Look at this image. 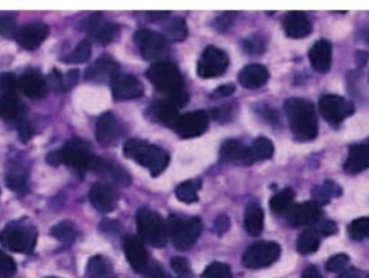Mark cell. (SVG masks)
Listing matches in <instances>:
<instances>
[{"label": "cell", "instance_id": "obj_1", "mask_svg": "<svg viewBox=\"0 0 369 278\" xmlns=\"http://www.w3.org/2000/svg\"><path fill=\"white\" fill-rule=\"evenodd\" d=\"M147 78L162 93L166 101L176 107L188 101V92L184 78L177 66L171 62L154 63L147 71Z\"/></svg>", "mask_w": 369, "mask_h": 278}, {"label": "cell", "instance_id": "obj_2", "mask_svg": "<svg viewBox=\"0 0 369 278\" xmlns=\"http://www.w3.org/2000/svg\"><path fill=\"white\" fill-rule=\"evenodd\" d=\"M123 154L129 159L137 162L149 170L153 176H158L166 169L170 162L169 154L154 144L141 140H130L123 146Z\"/></svg>", "mask_w": 369, "mask_h": 278}, {"label": "cell", "instance_id": "obj_3", "mask_svg": "<svg viewBox=\"0 0 369 278\" xmlns=\"http://www.w3.org/2000/svg\"><path fill=\"white\" fill-rule=\"evenodd\" d=\"M284 109L296 138L309 140L315 137L318 125L315 111L311 103L301 99H289L284 105Z\"/></svg>", "mask_w": 369, "mask_h": 278}, {"label": "cell", "instance_id": "obj_4", "mask_svg": "<svg viewBox=\"0 0 369 278\" xmlns=\"http://www.w3.org/2000/svg\"><path fill=\"white\" fill-rule=\"evenodd\" d=\"M37 231L25 220L12 221L0 232V243L8 250L32 253L37 243Z\"/></svg>", "mask_w": 369, "mask_h": 278}, {"label": "cell", "instance_id": "obj_5", "mask_svg": "<svg viewBox=\"0 0 369 278\" xmlns=\"http://www.w3.org/2000/svg\"><path fill=\"white\" fill-rule=\"evenodd\" d=\"M58 155L61 164H64L80 174L87 170L94 171L99 159L91 151L90 145L86 141L79 139L72 140L65 144L62 149L58 150Z\"/></svg>", "mask_w": 369, "mask_h": 278}, {"label": "cell", "instance_id": "obj_6", "mask_svg": "<svg viewBox=\"0 0 369 278\" xmlns=\"http://www.w3.org/2000/svg\"><path fill=\"white\" fill-rule=\"evenodd\" d=\"M137 231L143 241L154 247H163L168 243V224L156 211L139 209L137 216Z\"/></svg>", "mask_w": 369, "mask_h": 278}, {"label": "cell", "instance_id": "obj_7", "mask_svg": "<svg viewBox=\"0 0 369 278\" xmlns=\"http://www.w3.org/2000/svg\"><path fill=\"white\" fill-rule=\"evenodd\" d=\"M202 222L199 218L182 219L171 217L168 222V232L177 250L192 248L200 236Z\"/></svg>", "mask_w": 369, "mask_h": 278}, {"label": "cell", "instance_id": "obj_8", "mask_svg": "<svg viewBox=\"0 0 369 278\" xmlns=\"http://www.w3.org/2000/svg\"><path fill=\"white\" fill-rule=\"evenodd\" d=\"M281 247L275 241H258L245 250L242 265L246 269L258 270L270 267L279 259Z\"/></svg>", "mask_w": 369, "mask_h": 278}, {"label": "cell", "instance_id": "obj_9", "mask_svg": "<svg viewBox=\"0 0 369 278\" xmlns=\"http://www.w3.org/2000/svg\"><path fill=\"white\" fill-rule=\"evenodd\" d=\"M228 66V54L223 49L208 46L199 60L196 73L201 78H214V77L222 76Z\"/></svg>", "mask_w": 369, "mask_h": 278}, {"label": "cell", "instance_id": "obj_10", "mask_svg": "<svg viewBox=\"0 0 369 278\" xmlns=\"http://www.w3.org/2000/svg\"><path fill=\"white\" fill-rule=\"evenodd\" d=\"M134 42L139 54L147 61H157L166 50V40L159 32L150 30H139L134 35Z\"/></svg>", "mask_w": 369, "mask_h": 278}, {"label": "cell", "instance_id": "obj_11", "mask_svg": "<svg viewBox=\"0 0 369 278\" xmlns=\"http://www.w3.org/2000/svg\"><path fill=\"white\" fill-rule=\"evenodd\" d=\"M210 125V115L206 111H189L178 117L173 128L182 139L200 137L206 133Z\"/></svg>", "mask_w": 369, "mask_h": 278}, {"label": "cell", "instance_id": "obj_12", "mask_svg": "<svg viewBox=\"0 0 369 278\" xmlns=\"http://www.w3.org/2000/svg\"><path fill=\"white\" fill-rule=\"evenodd\" d=\"M111 87L115 101L135 100L144 95L143 84L133 75L119 73L111 81Z\"/></svg>", "mask_w": 369, "mask_h": 278}, {"label": "cell", "instance_id": "obj_13", "mask_svg": "<svg viewBox=\"0 0 369 278\" xmlns=\"http://www.w3.org/2000/svg\"><path fill=\"white\" fill-rule=\"evenodd\" d=\"M89 35L103 46L111 44L119 35V28L113 23L104 21L101 14H93L85 23Z\"/></svg>", "mask_w": 369, "mask_h": 278}, {"label": "cell", "instance_id": "obj_14", "mask_svg": "<svg viewBox=\"0 0 369 278\" xmlns=\"http://www.w3.org/2000/svg\"><path fill=\"white\" fill-rule=\"evenodd\" d=\"M121 126L111 111H106L99 117L95 127V137L103 146H111L118 141L121 135Z\"/></svg>", "mask_w": 369, "mask_h": 278}, {"label": "cell", "instance_id": "obj_15", "mask_svg": "<svg viewBox=\"0 0 369 278\" xmlns=\"http://www.w3.org/2000/svg\"><path fill=\"white\" fill-rule=\"evenodd\" d=\"M123 249L132 269L137 273H145L148 270V253L141 238L129 235L125 237Z\"/></svg>", "mask_w": 369, "mask_h": 278}, {"label": "cell", "instance_id": "obj_16", "mask_svg": "<svg viewBox=\"0 0 369 278\" xmlns=\"http://www.w3.org/2000/svg\"><path fill=\"white\" fill-rule=\"evenodd\" d=\"M89 198L93 207L102 214H109L115 210L118 202L117 193L111 184L107 183H95L91 188Z\"/></svg>", "mask_w": 369, "mask_h": 278}, {"label": "cell", "instance_id": "obj_17", "mask_svg": "<svg viewBox=\"0 0 369 278\" xmlns=\"http://www.w3.org/2000/svg\"><path fill=\"white\" fill-rule=\"evenodd\" d=\"M287 222L294 227L306 226L312 224L321 217V210L316 203L308 202L304 204L295 205L287 211Z\"/></svg>", "mask_w": 369, "mask_h": 278}, {"label": "cell", "instance_id": "obj_18", "mask_svg": "<svg viewBox=\"0 0 369 278\" xmlns=\"http://www.w3.org/2000/svg\"><path fill=\"white\" fill-rule=\"evenodd\" d=\"M49 28L44 23H30L22 26L16 32V40L26 50H35L46 40Z\"/></svg>", "mask_w": 369, "mask_h": 278}, {"label": "cell", "instance_id": "obj_19", "mask_svg": "<svg viewBox=\"0 0 369 278\" xmlns=\"http://www.w3.org/2000/svg\"><path fill=\"white\" fill-rule=\"evenodd\" d=\"M6 183L8 188L19 194L28 191V169L21 158L10 160L6 172Z\"/></svg>", "mask_w": 369, "mask_h": 278}, {"label": "cell", "instance_id": "obj_20", "mask_svg": "<svg viewBox=\"0 0 369 278\" xmlns=\"http://www.w3.org/2000/svg\"><path fill=\"white\" fill-rule=\"evenodd\" d=\"M20 91L30 99H42L48 93V83L38 71L28 70L20 77Z\"/></svg>", "mask_w": 369, "mask_h": 278}, {"label": "cell", "instance_id": "obj_21", "mask_svg": "<svg viewBox=\"0 0 369 278\" xmlns=\"http://www.w3.org/2000/svg\"><path fill=\"white\" fill-rule=\"evenodd\" d=\"M118 71V63L108 56H103L87 68L85 78L86 80L101 84L106 83L107 80H113V77L119 74Z\"/></svg>", "mask_w": 369, "mask_h": 278}, {"label": "cell", "instance_id": "obj_22", "mask_svg": "<svg viewBox=\"0 0 369 278\" xmlns=\"http://www.w3.org/2000/svg\"><path fill=\"white\" fill-rule=\"evenodd\" d=\"M269 79V72L261 64H249L239 74V83L246 89H258L265 86Z\"/></svg>", "mask_w": 369, "mask_h": 278}, {"label": "cell", "instance_id": "obj_23", "mask_svg": "<svg viewBox=\"0 0 369 278\" xmlns=\"http://www.w3.org/2000/svg\"><path fill=\"white\" fill-rule=\"evenodd\" d=\"M284 30L291 38H303L311 32V24L304 12L292 11L284 19Z\"/></svg>", "mask_w": 369, "mask_h": 278}, {"label": "cell", "instance_id": "obj_24", "mask_svg": "<svg viewBox=\"0 0 369 278\" xmlns=\"http://www.w3.org/2000/svg\"><path fill=\"white\" fill-rule=\"evenodd\" d=\"M148 115H149L150 119L155 123L170 126V127H173L174 123L180 117L178 116L177 107L166 100L157 101V102L150 105L149 109H148Z\"/></svg>", "mask_w": 369, "mask_h": 278}, {"label": "cell", "instance_id": "obj_25", "mask_svg": "<svg viewBox=\"0 0 369 278\" xmlns=\"http://www.w3.org/2000/svg\"><path fill=\"white\" fill-rule=\"evenodd\" d=\"M322 115L326 121L337 123L350 111L349 105L339 97H324L320 103Z\"/></svg>", "mask_w": 369, "mask_h": 278}, {"label": "cell", "instance_id": "obj_26", "mask_svg": "<svg viewBox=\"0 0 369 278\" xmlns=\"http://www.w3.org/2000/svg\"><path fill=\"white\" fill-rule=\"evenodd\" d=\"M220 156L224 162L246 165L247 147L237 140H228L223 143Z\"/></svg>", "mask_w": 369, "mask_h": 278}, {"label": "cell", "instance_id": "obj_27", "mask_svg": "<svg viewBox=\"0 0 369 278\" xmlns=\"http://www.w3.org/2000/svg\"><path fill=\"white\" fill-rule=\"evenodd\" d=\"M309 58L312 66L316 71L325 73L330 68V60H332V48H330V42H324V40L316 42L312 47Z\"/></svg>", "mask_w": 369, "mask_h": 278}, {"label": "cell", "instance_id": "obj_28", "mask_svg": "<svg viewBox=\"0 0 369 278\" xmlns=\"http://www.w3.org/2000/svg\"><path fill=\"white\" fill-rule=\"evenodd\" d=\"M275 146L268 138L261 137L255 140L254 143L247 147L246 165L254 162L269 159L273 155Z\"/></svg>", "mask_w": 369, "mask_h": 278}, {"label": "cell", "instance_id": "obj_29", "mask_svg": "<svg viewBox=\"0 0 369 278\" xmlns=\"http://www.w3.org/2000/svg\"><path fill=\"white\" fill-rule=\"evenodd\" d=\"M263 210L257 204L249 205L244 214V229L251 236H259L263 231Z\"/></svg>", "mask_w": 369, "mask_h": 278}, {"label": "cell", "instance_id": "obj_30", "mask_svg": "<svg viewBox=\"0 0 369 278\" xmlns=\"http://www.w3.org/2000/svg\"><path fill=\"white\" fill-rule=\"evenodd\" d=\"M369 135V119L364 115L351 117L344 125L346 139H361Z\"/></svg>", "mask_w": 369, "mask_h": 278}, {"label": "cell", "instance_id": "obj_31", "mask_svg": "<svg viewBox=\"0 0 369 278\" xmlns=\"http://www.w3.org/2000/svg\"><path fill=\"white\" fill-rule=\"evenodd\" d=\"M369 167V146H354L346 164V170L358 172Z\"/></svg>", "mask_w": 369, "mask_h": 278}, {"label": "cell", "instance_id": "obj_32", "mask_svg": "<svg viewBox=\"0 0 369 278\" xmlns=\"http://www.w3.org/2000/svg\"><path fill=\"white\" fill-rule=\"evenodd\" d=\"M202 183L199 179H192L182 182L175 188V195L178 200L184 204H192L199 200L198 192Z\"/></svg>", "mask_w": 369, "mask_h": 278}, {"label": "cell", "instance_id": "obj_33", "mask_svg": "<svg viewBox=\"0 0 369 278\" xmlns=\"http://www.w3.org/2000/svg\"><path fill=\"white\" fill-rule=\"evenodd\" d=\"M187 35V24L182 18L172 19L164 26V38L170 42H182Z\"/></svg>", "mask_w": 369, "mask_h": 278}, {"label": "cell", "instance_id": "obj_34", "mask_svg": "<svg viewBox=\"0 0 369 278\" xmlns=\"http://www.w3.org/2000/svg\"><path fill=\"white\" fill-rule=\"evenodd\" d=\"M295 193L291 188H285L270 200V208L277 214H285L293 206Z\"/></svg>", "mask_w": 369, "mask_h": 278}, {"label": "cell", "instance_id": "obj_35", "mask_svg": "<svg viewBox=\"0 0 369 278\" xmlns=\"http://www.w3.org/2000/svg\"><path fill=\"white\" fill-rule=\"evenodd\" d=\"M89 278H113V270L105 258L101 255L91 258L88 265Z\"/></svg>", "mask_w": 369, "mask_h": 278}, {"label": "cell", "instance_id": "obj_36", "mask_svg": "<svg viewBox=\"0 0 369 278\" xmlns=\"http://www.w3.org/2000/svg\"><path fill=\"white\" fill-rule=\"evenodd\" d=\"M320 247V238L318 233L313 230H307L300 234L297 241V250L301 255H311Z\"/></svg>", "mask_w": 369, "mask_h": 278}, {"label": "cell", "instance_id": "obj_37", "mask_svg": "<svg viewBox=\"0 0 369 278\" xmlns=\"http://www.w3.org/2000/svg\"><path fill=\"white\" fill-rule=\"evenodd\" d=\"M21 113V103L16 97L0 95V119H14Z\"/></svg>", "mask_w": 369, "mask_h": 278}, {"label": "cell", "instance_id": "obj_38", "mask_svg": "<svg viewBox=\"0 0 369 278\" xmlns=\"http://www.w3.org/2000/svg\"><path fill=\"white\" fill-rule=\"evenodd\" d=\"M50 234L62 243H72L76 238V227L70 221H62L52 227Z\"/></svg>", "mask_w": 369, "mask_h": 278}, {"label": "cell", "instance_id": "obj_39", "mask_svg": "<svg viewBox=\"0 0 369 278\" xmlns=\"http://www.w3.org/2000/svg\"><path fill=\"white\" fill-rule=\"evenodd\" d=\"M20 91V79L12 73L0 75V92L8 97H16Z\"/></svg>", "mask_w": 369, "mask_h": 278}, {"label": "cell", "instance_id": "obj_40", "mask_svg": "<svg viewBox=\"0 0 369 278\" xmlns=\"http://www.w3.org/2000/svg\"><path fill=\"white\" fill-rule=\"evenodd\" d=\"M91 54H92V50H91L90 42H89L88 40H82V42L77 46L74 52L64 59V61L67 63H75V64L86 63L90 60Z\"/></svg>", "mask_w": 369, "mask_h": 278}, {"label": "cell", "instance_id": "obj_41", "mask_svg": "<svg viewBox=\"0 0 369 278\" xmlns=\"http://www.w3.org/2000/svg\"><path fill=\"white\" fill-rule=\"evenodd\" d=\"M349 235L354 241H362L369 236V219L360 218L354 220L349 226Z\"/></svg>", "mask_w": 369, "mask_h": 278}, {"label": "cell", "instance_id": "obj_42", "mask_svg": "<svg viewBox=\"0 0 369 278\" xmlns=\"http://www.w3.org/2000/svg\"><path fill=\"white\" fill-rule=\"evenodd\" d=\"M201 278H232L229 265L222 262H214L206 267Z\"/></svg>", "mask_w": 369, "mask_h": 278}, {"label": "cell", "instance_id": "obj_43", "mask_svg": "<svg viewBox=\"0 0 369 278\" xmlns=\"http://www.w3.org/2000/svg\"><path fill=\"white\" fill-rule=\"evenodd\" d=\"M16 34V19L13 13H0V35L12 37Z\"/></svg>", "mask_w": 369, "mask_h": 278}, {"label": "cell", "instance_id": "obj_44", "mask_svg": "<svg viewBox=\"0 0 369 278\" xmlns=\"http://www.w3.org/2000/svg\"><path fill=\"white\" fill-rule=\"evenodd\" d=\"M349 262H350V258L348 255L344 253H338L330 258L326 263V270L332 273H342L346 270Z\"/></svg>", "mask_w": 369, "mask_h": 278}, {"label": "cell", "instance_id": "obj_45", "mask_svg": "<svg viewBox=\"0 0 369 278\" xmlns=\"http://www.w3.org/2000/svg\"><path fill=\"white\" fill-rule=\"evenodd\" d=\"M16 273V263L10 255L0 250V278H11Z\"/></svg>", "mask_w": 369, "mask_h": 278}, {"label": "cell", "instance_id": "obj_46", "mask_svg": "<svg viewBox=\"0 0 369 278\" xmlns=\"http://www.w3.org/2000/svg\"><path fill=\"white\" fill-rule=\"evenodd\" d=\"M171 267L178 275H188L190 273V265L187 260L182 257H174L171 260Z\"/></svg>", "mask_w": 369, "mask_h": 278}, {"label": "cell", "instance_id": "obj_47", "mask_svg": "<svg viewBox=\"0 0 369 278\" xmlns=\"http://www.w3.org/2000/svg\"><path fill=\"white\" fill-rule=\"evenodd\" d=\"M18 133H19L20 140L23 143H27L32 139V129L26 119H20L19 123H18Z\"/></svg>", "mask_w": 369, "mask_h": 278}, {"label": "cell", "instance_id": "obj_48", "mask_svg": "<svg viewBox=\"0 0 369 278\" xmlns=\"http://www.w3.org/2000/svg\"><path fill=\"white\" fill-rule=\"evenodd\" d=\"M351 26L348 22H337L330 28V35L336 40L344 37L350 30Z\"/></svg>", "mask_w": 369, "mask_h": 278}, {"label": "cell", "instance_id": "obj_49", "mask_svg": "<svg viewBox=\"0 0 369 278\" xmlns=\"http://www.w3.org/2000/svg\"><path fill=\"white\" fill-rule=\"evenodd\" d=\"M234 16H236L234 12H228V13L223 14L222 16H220V18L215 21V28L220 30H228L231 24H232Z\"/></svg>", "mask_w": 369, "mask_h": 278}, {"label": "cell", "instance_id": "obj_50", "mask_svg": "<svg viewBox=\"0 0 369 278\" xmlns=\"http://www.w3.org/2000/svg\"><path fill=\"white\" fill-rule=\"evenodd\" d=\"M263 44L258 38H249L244 42V49L249 54H258L263 52Z\"/></svg>", "mask_w": 369, "mask_h": 278}, {"label": "cell", "instance_id": "obj_51", "mask_svg": "<svg viewBox=\"0 0 369 278\" xmlns=\"http://www.w3.org/2000/svg\"><path fill=\"white\" fill-rule=\"evenodd\" d=\"M234 91H236L234 85H223V86L218 87V88L212 93V99H223V97H230Z\"/></svg>", "mask_w": 369, "mask_h": 278}, {"label": "cell", "instance_id": "obj_52", "mask_svg": "<svg viewBox=\"0 0 369 278\" xmlns=\"http://www.w3.org/2000/svg\"><path fill=\"white\" fill-rule=\"evenodd\" d=\"M230 229V220L227 216H220L214 223L215 232L218 235L224 234Z\"/></svg>", "mask_w": 369, "mask_h": 278}, {"label": "cell", "instance_id": "obj_53", "mask_svg": "<svg viewBox=\"0 0 369 278\" xmlns=\"http://www.w3.org/2000/svg\"><path fill=\"white\" fill-rule=\"evenodd\" d=\"M301 278H323V276H322L321 272L318 271L315 267L310 265V267L304 270Z\"/></svg>", "mask_w": 369, "mask_h": 278}, {"label": "cell", "instance_id": "obj_54", "mask_svg": "<svg viewBox=\"0 0 369 278\" xmlns=\"http://www.w3.org/2000/svg\"><path fill=\"white\" fill-rule=\"evenodd\" d=\"M321 232L324 235H327V236L334 234V233L337 232V225H336V223L332 222V221L324 222L321 226Z\"/></svg>", "mask_w": 369, "mask_h": 278}, {"label": "cell", "instance_id": "obj_55", "mask_svg": "<svg viewBox=\"0 0 369 278\" xmlns=\"http://www.w3.org/2000/svg\"><path fill=\"white\" fill-rule=\"evenodd\" d=\"M46 162L49 165L54 166V167H58L61 164L60 155H58V151L51 152L46 155Z\"/></svg>", "mask_w": 369, "mask_h": 278}, {"label": "cell", "instance_id": "obj_56", "mask_svg": "<svg viewBox=\"0 0 369 278\" xmlns=\"http://www.w3.org/2000/svg\"><path fill=\"white\" fill-rule=\"evenodd\" d=\"M337 278H363L362 274L356 269L344 270Z\"/></svg>", "mask_w": 369, "mask_h": 278}, {"label": "cell", "instance_id": "obj_57", "mask_svg": "<svg viewBox=\"0 0 369 278\" xmlns=\"http://www.w3.org/2000/svg\"><path fill=\"white\" fill-rule=\"evenodd\" d=\"M147 16L151 21H155V20L165 19L166 16H169V13L168 12H149Z\"/></svg>", "mask_w": 369, "mask_h": 278}, {"label": "cell", "instance_id": "obj_58", "mask_svg": "<svg viewBox=\"0 0 369 278\" xmlns=\"http://www.w3.org/2000/svg\"><path fill=\"white\" fill-rule=\"evenodd\" d=\"M148 278H171V277H168V276H166L165 274H164L163 272L161 271V270L158 269V267H156V269H154L153 271H151V273H150L149 277Z\"/></svg>", "mask_w": 369, "mask_h": 278}, {"label": "cell", "instance_id": "obj_59", "mask_svg": "<svg viewBox=\"0 0 369 278\" xmlns=\"http://www.w3.org/2000/svg\"><path fill=\"white\" fill-rule=\"evenodd\" d=\"M330 88H332V90H342V84H340L339 79H334V80H332V85H330Z\"/></svg>", "mask_w": 369, "mask_h": 278}, {"label": "cell", "instance_id": "obj_60", "mask_svg": "<svg viewBox=\"0 0 369 278\" xmlns=\"http://www.w3.org/2000/svg\"><path fill=\"white\" fill-rule=\"evenodd\" d=\"M364 40L369 44V30L364 32Z\"/></svg>", "mask_w": 369, "mask_h": 278}, {"label": "cell", "instance_id": "obj_61", "mask_svg": "<svg viewBox=\"0 0 369 278\" xmlns=\"http://www.w3.org/2000/svg\"><path fill=\"white\" fill-rule=\"evenodd\" d=\"M46 278H58V277H46Z\"/></svg>", "mask_w": 369, "mask_h": 278}]
</instances>
